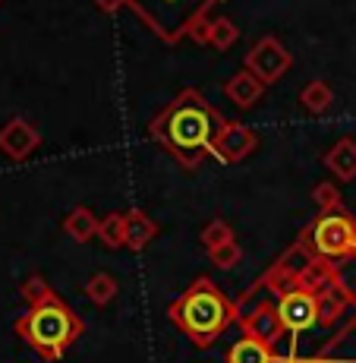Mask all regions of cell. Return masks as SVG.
<instances>
[{"mask_svg": "<svg viewBox=\"0 0 356 363\" xmlns=\"http://www.w3.org/2000/svg\"><path fill=\"white\" fill-rule=\"evenodd\" d=\"M38 145H41V133L25 117H13V121H6L0 127V152L10 162H25Z\"/></svg>", "mask_w": 356, "mask_h": 363, "instance_id": "obj_8", "label": "cell"}, {"mask_svg": "<svg viewBox=\"0 0 356 363\" xmlns=\"http://www.w3.org/2000/svg\"><path fill=\"white\" fill-rule=\"evenodd\" d=\"M299 104H303L309 114H325L328 108L334 104V92L331 86H328L325 79H312L303 86V92H299Z\"/></svg>", "mask_w": 356, "mask_h": 363, "instance_id": "obj_17", "label": "cell"}, {"mask_svg": "<svg viewBox=\"0 0 356 363\" xmlns=\"http://www.w3.org/2000/svg\"><path fill=\"white\" fill-rule=\"evenodd\" d=\"M350 259L356 262V231H353V256H350Z\"/></svg>", "mask_w": 356, "mask_h": 363, "instance_id": "obj_24", "label": "cell"}, {"mask_svg": "<svg viewBox=\"0 0 356 363\" xmlns=\"http://www.w3.org/2000/svg\"><path fill=\"white\" fill-rule=\"evenodd\" d=\"M224 363H277V354L271 345L253 338V335H243L236 341H230L224 351Z\"/></svg>", "mask_w": 356, "mask_h": 363, "instance_id": "obj_12", "label": "cell"}, {"mask_svg": "<svg viewBox=\"0 0 356 363\" xmlns=\"http://www.w3.org/2000/svg\"><path fill=\"white\" fill-rule=\"evenodd\" d=\"M325 167L340 180V184H353L356 180V139L340 136L331 149L325 152Z\"/></svg>", "mask_w": 356, "mask_h": 363, "instance_id": "obj_11", "label": "cell"}, {"mask_svg": "<svg viewBox=\"0 0 356 363\" xmlns=\"http://www.w3.org/2000/svg\"><path fill=\"white\" fill-rule=\"evenodd\" d=\"M240 259H243V247L236 240H230V243H224V247H218V250H212L208 253V262L214 265V269H236L240 265Z\"/></svg>", "mask_w": 356, "mask_h": 363, "instance_id": "obj_22", "label": "cell"}, {"mask_svg": "<svg viewBox=\"0 0 356 363\" xmlns=\"http://www.w3.org/2000/svg\"><path fill=\"white\" fill-rule=\"evenodd\" d=\"M259 149V133L249 130L246 123H224V130L218 133L214 139V152L212 155L218 158L221 164H240L243 158H249L253 152Z\"/></svg>", "mask_w": 356, "mask_h": 363, "instance_id": "obj_7", "label": "cell"}, {"mask_svg": "<svg viewBox=\"0 0 356 363\" xmlns=\"http://www.w3.org/2000/svg\"><path fill=\"white\" fill-rule=\"evenodd\" d=\"M224 95L236 104V108H253V104L262 101L265 82L259 79V76L249 73L246 67H243L240 73H234V76H230V79L224 82Z\"/></svg>", "mask_w": 356, "mask_h": 363, "instance_id": "obj_13", "label": "cell"}, {"mask_svg": "<svg viewBox=\"0 0 356 363\" xmlns=\"http://www.w3.org/2000/svg\"><path fill=\"white\" fill-rule=\"evenodd\" d=\"M64 234L67 237H73L76 243H88L92 237H98V228H101V218L92 212L88 206H76L73 212L64 218Z\"/></svg>", "mask_w": 356, "mask_h": 363, "instance_id": "obj_15", "label": "cell"}, {"mask_svg": "<svg viewBox=\"0 0 356 363\" xmlns=\"http://www.w3.org/2000/svg\"><path fill=\"white\" fill-rule=\"evenodd\" d=\"M167 319L177 325L195 347H212L230 325L240 323V306L230 300L212 278H195L171 306Z\"/></svg>", "mask_w": 356, "mask_h": 363, "instance_id": "obj_2", "label": "cell"}, {"mask_svg": "<svg viewBox=\"0 0 356 363\" xmlns=\"http://www.w3.org/2000/svg\"><path fill=\"white\" fill-rule=\"evenodd\" d=\"M221 0H130L132 13L149 26L164 45L190 38L193 29L208 19L205 13Z\"/></svg>", "mask_w": 356, "mask_h": 363, "instance_id": "obj_4", "label": "cell"}, {"mask_svg": "<svg viewBox=\"0 0 356 363\" xmlns=\"http://www.w3.org/2000/svg\"><path fill=\"white\" fill-rule=\"evenodd\" d=\"M230 240H236L234 237V228L227 225V221H221V218H212L205 228L199 231V243H202V250L205 253H212V250H218V247H224V243Z\"/></svg>", "mask_w": 356, "mask_h": 363, "instance_id": "obj_19", "label": "cell"}, {"mask_svg": "<svg viewBox=\"0 0 356 363\" xmlns=\"http://www.w3.org/2000/svg\"><path fill=\"white\" fill-rule=\"evenodd\" d=\"M117 291H120V284H117V278L110 275V272H95V275H88L86 284H82V294L92 300L95 306H108L110 300L117 297Z\"/></svg>", "mask_w": 356, "mask_h": 363, "instance_id": "obj_16", "label": "cell"}, {"mask_svg": "<svg viewBox=\"0 0 356 363\" xmlns=\"http://www.w3.org/2000/svg\"><path fill=\"white\" fill-rule=\"evenodd\" d=\"M13 332L45 363H57L69 347L86 335V323H82L64 300H60L57 291H54V294L45 297L41 303L29 306V310L13 323Z\"/></svg>", "mask_w": 356, "mask_h": 363, "instance_id": "obj_3", "label": "cell"}, {"mask_svg": "<svg viewBox=\"0 0 356 363\" xmlns=\"http://www.w3.org/2000/svg\"><path fill=\"white\" fill-rule=\"evenodd\" d=\"M240 332L243 335H253V338L265 341V345L277 347V341H281V319H277V303H271V300H259V303L253 306V310L240 313Z\"/></svg>", "mask_w": 356, "mask_h": 363, "instance_id": "obj_9", "label": "cell"}, {"mask_svg": "<svg viewBox=\"0 0 356 363\" xmlns=\"http://www.w3.org/2000/svg\"><path fill=\"white\" fill-rule=\"evenodd\" d=\"M312 202L318 206V215L322 212H340V208H344V196H340V190L334 184H328V180L316 184V190H312Z\"/></svg>", "mask_w": 356, "mask_h": 363, "instance_id": "obj_20", "label": "cell"}, {"mask_svg": "<svg viewBox=\"0 0 356 363\" xmlns=\"http://www.w3.org/2000/svg\"><path fill=\"white\" fill-rule=\"evenodd\" d=\"M0 4H4V0H0Z\"/></svg>", "mask_w": 356, "mask_h": 363, "instance_id": "obj_25", "label": "cell"}, {"mask_svg": "<svg viewBox=\"0 0 356 363\" xmlns=\"http://www.w3.org/2000/svg\"><path fill=\"white\" fill-rule=\"evenodd\" d=\"M98 240L108 250H120L127 247V215L123 212H110L101 218V228H98Z\"/></svg>", "mask_w": 356, "mask_h": 363, "instance_id": "obj_18", "label": "cell"}, {"mask_svg": "<svg viewBox=\"0 0 356 363\" xmlns=\"http://www.w3.org/2000/svg\"><path fill=\"white\" fill-rule=\"evenodd\" d=\"M190 38H195L199 45L214 48V51H227V48H234L240 41V29L227 16H214V19H202Z\"/></svg>", "mask_w": 356, "mask_h": 363, "instance_id": "obj_10", "label": "cell"}, {"mask_svg": "<svg viewBox=\"0 0 356 363\" xmlns=\"http://www.w3.org/2000/svg\"><path fill=\"white\" fill-rule=\"evenodd\" d=\"M158 234H161V225H158L149 212H142V208H130L127 212V247L130 250L139 253V250L149 247Z\"/></svg>", "mask_w": 356, "mask_h": 363, "instance_id": "obj_14", "label": "cell"}, {"mask_svg": "<svg viewBox=\"0 0 356 363\" xmlns=\"http://www.w3.org/2000/svg\"><path fill=\"white\" fill-rule=\"evenodd\" d=\"M243 67H246L253 76H259L265 86H275L277 79H284V76L290 73L293 54L284 48L281 38H275V35H262V38L246 51Z\"/></svg>", "mask_w": 356, "mask_h": 363, "instance_id": "obj_6", "label": "cell"}, {"mask_svg": "<svg viewBox=\"0 0 356 363\" xmlns=\"http://www.w3.org/2000/svg\"><path fill=\"white\" fill-rule=\"evenodd\" d=\"M353 231H356V218L347 208H340V212H322L318 218H312L299 231V237L318 259L338 265L353 256Z\"/></svg>", "mask_w": 356, "mask_h": 363, "instance_id": "obj_5", "label": "cell"}, {"mask_svg": "<svg viewBox=\"0 0 356 363\" xmlns=\"http://www.w3.org/2000/svg\"><path fill=\"white\" fill-rule=\"evenodd\" d=\"M92 4L101 13H117V10H123V6H130V0H92Z\"/></svg>", "mask_w": 356, "mask_h": 363, "instance_id": "obj_23", "label": "cell"}, {"mask_svg": "<svg viewBox=\"0 0 356 363\" xmlns=\"http://www.w3.org/2000/svg\"><path fill=\"white\" fill-rule=\"evenodd\" d=\"M19 294H23L25 306H35V303H41L45 297H51L54 288L45 281V275H29L23 284H19Z\"/></svg>", "mask_w": 356, "mask_h": 363, "instance_id": "obj_21", "label": "cell"}, {"mask_svg": "<svg viewBox=\"0 0 356 363\" xmlns=\"http://www.w3.org/2000/svg\"><path fill=\"white\" fill-rule=\"evenodd\" d=\"M224 117L202 99L195 89H183L171 104H164L149 123V136L173 155L186 171H195L214 152V139L224 130Z\"/></svg>", "mask_w": 356, "mask_h": 363, "instance_id": "obj_1", "label": "cell"}]
</instances>
